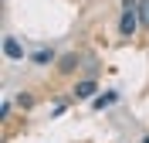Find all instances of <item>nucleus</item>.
I'll return each mask as SVG.
<instances>
[{
  "instance_id": "nucleus-5",
  "label": "nucleus",
  "mask_w": 149,
  "mask_h": 143,
  "mask_svg": "<svg viewBox=\"0 0 149 143\" xmlns=\"http://www.w3.org/2000/svg\"><path fill=\"white\" fill-rule=\"evenodd\" d=\"M74 68H78V55H65L61 61H58V72H65V75L74 72Z\"/></svg>"
},
{
  "instance_id": "nucleus-1",
  "label": "nucleus",
  "mask_w": 149,
  "mask_h": 143,
  "mask_svg": "<svg viewBox=\"0 0 149 143\" xmlns=\"http://www.w3.org/2000/svg\"><path fill=\"white\" fill-rule=\"evenodd\" d=\"M139 10H122V17H119V34L122 38H136V31H139Z\"/></svg>"
},
{
  "instance_id": "nucleus-7",
  "label": "nucleus",
  "mask_w": 149,
  "mask_h": 143,
  "mask_svg": "<svg viewBox=\"0 0 149 143\" xmlns=\"http://www.w3.org/2000/svg\"><path fill=\"white\" fill-rule=\"evenodd\" d=\"M139 20H142V27L149 31V0H139Z\"/></svg>"
},
{
  "instance_id": "nucleus-2",
  "label": "nucleus",
  "mask_w": 149,
  "mask_h": 143,
  "mask_svg": "<svg viewBox=\"0 0 149 143\" xmlns=\"http://www.w3.org/2000/svg\"><path fill=\"white\" fill-rule=\"evenodd\" d=\"M95 92H98L95 78H85V82H78V85H74V99H95Z\"/></svg>"
},
{
  "instance_id": "nucleus-8",
  "label": "nucleus",
  "mask_w": 149,
  "mask_h": 143,
  "mask_svg": "<svg viewBox=\"0 0 149 143\" xmlns=\"http://www.w3.org/2000/svg\"><path fill=\"white\" fill-rule=\"evenodd\" d=\"M122 7L125 10H139V0H122Z\"/></svg>"
},
{
  "instance_id": "nucleus-9",
  "label": "nucleus",
  "mask_w": 149,
  "mask_h": 143,
  "mask_svg": "<svg viewBox=\"0 0 149 143\" xmlns=\"http://www.w3.org/2000/svg\"><path fill=\"white\" fill-rule=\"evenodd\" d=\"M142 143H149V136H142Z\"/></svg>"
},
{
  "instance_id": "nucleus-6",
  "label": "nucleus",
  "mask_w": 149,
  "mask_h": 143,
  "mask_svg": "<svg viewBox=\"0 0 149 143\" xmlns=\"http://www.w3.org/2000/svg\"><path fill=\"white\" fill-rule=\"evenodd\" d=\"M31 61H34V65H47V61H54V55H51V51H34Z\"/></svg>"
},
{
  "instance_id": "nucleus-4",
  "label": "nucleus",
  "mask_w": 149,
  "mask_h": 143,
  "mask_svg": "<svg viewBox=\"0 0 149 143\" xmlns=\"http://www.w3.org/2000/svg\"><path fill=\"white\" fill-rule=\"evenodd\" d=\"M115 99H119V95H115V92H105V95H95V99H92V109H105V106H112V102H115Z\"/></svg>"
},
{
  "instance_id": "nucleus-3",
  "label": "nucleus",
  "mask_w": 149,
  "mask_h": 143,
  "mask_svg": "<svg viewBox=\"0 0 149 143\" xmlns=\"http://www.w3.org/2000/svg\"><path fill=\"white\" fill-rule=\"evenodd\" d=\"M3 55L10 58V61H20L24 58V48H20L17 38H3Z\"/></svg>"
}]
</instances>
